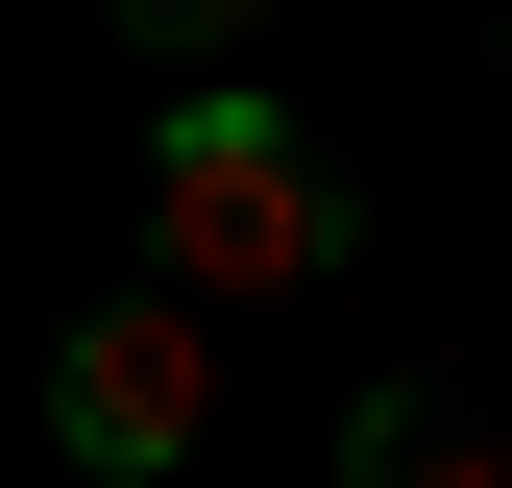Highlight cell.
<instances>
[{
  "label": "cell",
  "mask_w": 512,
  "mask_h": 488,
  "mask_svg": "<svg viewBox=\"0 0 512 488\" xmlns=\"http://www.w3.org/2000/svg\"><path fill=\"white\" fill-rule=\"evenodd\" d=\"M147 269L196 293H342L366 269V196H342V147H317L293 98H244V74H171V122H147Z\"/></svg>",
  "instance_id": "6da1fadb"
},
{
  "label": "cell",
  "mask_w": 512,
  "mask_h": 488,
  "mask_svg": "<svg viewBox=\"0 0 512 488\" xmlns=\"http://www.w3.org/2000/svg\"><path fill=\"white\" fill-rule=\"evenodd\" d=\"M342 488H512V440L464 391H415V366H366V391H342Z\"/></svg>",
  "instance_id": "3957f363"
},
{
  "label": "cell",
  "mask_w": 512,
  "mask_h": 488,
  "mask_svg": "<svg viewBox=\"0 0 512 488\" xmlns=\"http://www.w3.org/2000/svg\"><path fill=\"white\" fill-rule=\"evenodd\" d=\"M196 415H220V342H196V293H98V318L74 342H49V440H74L98 488H171V464H196Z\"/></svg>",
  "instance_id": "7a4b0ae2"
},
{
  "label": "cell",
  "mask_w": 512,
  "mask_h": 488,
  "mask_svg": "<svg viewBox=\"0 0 512 488\" xmlns=\"http://www.w3.org/2000/svg\"><path fill=\"white\" fill-rule=\"evenodd\" d=\"M122 25H147L171 74H220V49H269V25H293V0H122Z\"/></svg>",
  "instance_id": "277c9868"
}]
</instances>
